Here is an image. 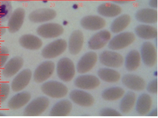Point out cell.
Returning a JSON list of instances; mask_svg holds the SVG:
<instances>
[{
  "label": "cell",
  "instance_id": "1",
  "mask_svg": "<svg viewBox=\"0 0 158 118\" xmlns=\"http://www.w3.org/2000/svg\"><path fill=\"white\" fill-rule=\"evenodd\" d=\"M43 93L52 98L61 99L67 95L68 89L64 84L57 81L45 82L41 86Z\"/></svg>",
  "mask_w": 158,
  "mask_h": 118
},
{
  "label": "cell",
  "instance_id": "2",
  "mask_svg": "<svg viewBox=\"0 0 158 118\" xmlns=\"http://www.w3.org/2000/svg\"><path fill=\"white\" fill-rule=\"evenodd\" d=\"M49 99L44 96L37 97L29 103L24 109V115L27 116H37L42 115L48 108Z\"/></svg>",
  "mask_w": 158,
  "mask_h": 118
},
{
  "label": "cell",
  "instance_id": "3",
  "mask_svg": "<svg viewBox=\"0 0 158 118\" xmlns=\"http://www.w3.org/2000/svg\"><path fill=\"white\" fill-rule=\"evenodd\" d=\"M58 77L64 82L71 81L75 75V67L72 60L68 58H62L57 64Z\"/></svg>",
  "mask_w": 158,
  "mask_h": 118
},
{
  "label": "cell",
  "instance_id": "4",
  "mask_svg": "<svg viewBox=\"0 0 158 118\" xmlns=\"http://www.w3.org/2000/svg\"><path fill=\"white\" fill-rule=\"evenodd\" d=\"M67 48L66 41L59 39L47 44L42 51V55L45 59L55 58L65 52Z\"/></svg>",
  "mask_w": 158,
  "mask_h": 118
},
{
  "label": "cell",
  "instance_id": "5",
  "mask_svg": "<svg viewBox=\"0 0 158 118\" xmlns=\"http://www.w3.org/2000/svg\"><path fill=\"white\" fill-rule=\"evenodd\" d=\"M133 33L126 32L118 34L109 41L108 48L113 51L121 50L132 44L135 40Z\"/></svg>",
  "mask_w": 158,
  "mask_h": 118
},
{
  "label": "cell",
  "instance_id": "6",
  "mask_svg": "<svg viewBox=\"0 0 158 118\" xmlns=\"http://www.w3.org/2000/svg\"><path fill=\"white\" fill-rule=\"evenodd\" d=\"M64 32L63 26L56 23H48L39 26L36 30L37 34L44 39L56 38L61 36Z\"/></svg>",
  "mask_w": 158,
  "mask_h": 118
},
{
  "label": "cell",
  "instance_id": "7",
  "mask_svg": "<svg viewBox=\"0 0 158 118\" xmlns=\"http://www.w3.org/2000/svg\"><path fill=\"white\" fill-rule=\"evenodd\" d=\"M55 69V65L51 61H46L41 63L34 72V81L37 83H42L47 81L53 74Z\"/></svg>",
  "mask_w": 158,
  "mask_h": 118
},
{
  "label": "cell",
  "instance_id": "8",
  "mask_svg": "<svg viewBox=\"0 0 158 118\" xmlns=\"http://www.w3.org/2000/svg\"><path fill=\"white\" fill-rule=\"evenodd\" d=\"M26 17L25 10L23 8H16L12 12L8 20L7 29L11 33H15L22 28Z\"/></svg>",
  "mask_w": 158,
  "mask_h": 118
},
{
  "label": "cell",
  "instance_id": "9",
  "mask_svg": "<svg viewBox=\"0 0 158 118\" xmlns=\"http://www.w3.org/2000/svg\"><path fill=\"white\" fill-rule=\"evenodd\" d=\"M100 61L104 66L110 68H119L124 63L122 55L118 52L110 51H104L100 55Z\"/></svg>",
  "mask_w": 158,
  "mask_h": 118
},
{
  "label": "cell",
  "instance_id": "10",
  "mask_svg": "<svg viewBox=\"0 0 158 118\" xmlns=\"http://www.w3.org/2000/svg\"><path fill=\"white\" fill-rule=\"evenodd\" d=\"M141 58L145 65L153 67L158 60V54L155 46L150 42H146L142 46Z\"/></svg>",
  "mask_w": 158,
  "mask_h": 118
},
{
  "label": "cell",
  "instance_id": "11",
  "mask_svg": "<svg viewBox=\"0 0 158 118\" xmlns=\"http://www.w3.org/2000/svg\"><path fill=\"white\" fill-rule=\"evenodd\" d=\"M56 15V11L53 9L44 8L32 11L29 15V19L33 23H42L53 20Z\"/></svg>",
  "mask_w": 158,
  "mask_h": 118
},
{
  "label": "cell",
  "instance_id": "12",
  "mask_svg": "<svg viewBox=\"0 0 158 118\" xmlns=\"http://www.w3.org/2000/svg\"><path fill=\"white\" fill-rule=\"evenodd\" d=\"M111 37L110 32L107 30H101L94 35L88 42V47L92 50H99L108 44Z\"/></svg>",
  "mask_w": 158,
  "mask_h": 118
},
{
  "label": "cell",
  "instance_id": "13",
  "mask_svg": "<svg viewBox=\"0 0 158 118\" xmlns=\"http://www.w3.org/2000/svg\"><path fill=\"white\" fill-rule=\"evenodd\" d=\"M31 78V71L30 69H24L14 78L11 84V88L15 92L21 91L29 85Z\"/></svg>",
  "mask_w": 158,
  "mask_h": 118
},
{
  "label": "cell",
  "instance_id": "14",
  "mask_svg": "<svg viewBox=\"0 0 158 118\" xmlns=\"http://www.w3.org/2000/svg\"><path fill=\"white\" fill-rule=\"evenodd\" d=\"M24 65V60L21 57H15L10 59L3 66L2 75L6 78H10L17 74Z\"/></svg>",
  "mask_w": 158,
  "mask_h": 118
},
{
  "label": "cell",
  "instance_id": "15",
  "mask_svg": "<svg viewBox=\"0 0 158 118\" xmlns=\"http://www.w3.org/2000/svg\"><path fill=\"white\" fill-rule=\"evenodd\" d=\"M98 57L95 52H88L84 54L79 59L77 70L79 74H85L90 71L95 65Z\"/></svg>",
  "mask_w": 158,
  "mask_h": 118
},
{
  "label": "cell",
  "instance_id": "16",
  "mask_svg": "<svg viewBox=\"0 0 158 118\" xmlns=\"http://www.w3.org/2000/svg\"><path fill=\"white\" fill-rule=\"evenodd\" d=\"M69 98L73 103L82 107H90L95 102L91 94L80 90H74L69 94Z\"/></svg>",
  "mask_w": 158,
  "mask_h": 118
},
{
  "label": "cell",
  "instance_id": "17",
  "mask_svg": "<svg viewBox=\"0 0 158 118\" xmlns=\"http://www.w3.org/2000/svg\"><path fill=\"white\" fill-rule=\"evenodd\" d=\"M81 25L85 29L95 31L103 29L106 25V22L98 15H87L82 19Z\"/></svg>",
  "mask_w": 158,
  "mask_h": 118
},
{
  "label": "cell",
  "instance_id": "18",
  "mask_svg": "<svg viewBox=\"0 0 158 118\" xmlns=\"http://www.w3.org/2000/svg\"><path fill=\"white\" fill-rule=\"evenodd\" d=\"M75 86L82 90H93L100 85V81L93 75H82L78 77L74 81Z\"/></svg>",
  "mask_w": 158,
  "mask_h": 118
},
{
  "label": "cell",
  "instance_id": "19",
  "mask_svg": "<svg viewBox=\"0 0 158 118\" xmlns=\"http://www.w3.org/2000/svg\"><path fill=\"white\" fill-rule=\"evenodd\" d=\"M123 85L131 90L140 91L146 87V82L143 78L135 74H126L122 78Z\"/></svg>",
  "mask_w": 158,
  "mask_h": 118
},
{
  "label": "cell",
  "instance_id": "20",
  "mask_svg": "<svg viewBox=\"0 0 158 118\" xmlns=\"http://www.w3.org/2000/svg\"><path fill=\"white\" fill-rule=\"evenodd\" d=\"M84 42V36L83 33L77 30L72 32L69 39L68 49L71 54L75 55L81 51Z\"/></svg>",
  "mask_w": 158,
  "mask_h": 118
},
{
  "label": "cell",
  "instance_id": "21",
  "mask_svg": "<svg viewBox=\"0 0 158 118\" xmlns=\"http://www.w3.org/2000/svg\"><path fill=\"white\" fill-rule=\"evenodd\" d=\"M31 94L28 91H22L13 96L7 104L8 108L11 110L20 109L29 103Z\"/></svg>",
  "mask_w": 158,
  "mask_h": 118
},
{
  "label": "cell",
  "instance_id": "22",
  "mask_svg": "<svg viewBox=\"0 0 158 118\" xmlns=\"http://www.w3.org/2000/svg\"><path fill=\"white\" fill-rule=\"evenodd\" d=\"M19 44L23 48L29 50H38L43 45V42L40 38L33 35L26 34L19 39Z\"/></svg>",
  "mask_w": 158,
  "mask_h": 118
},
{
  "label": "cell",
  "instance_id": "23",
  "mask_svg": "<svg viewBox=\"0 0 158 118\" xmlns=\"http://www.w3.org/2000/svg\"><path fill=\"white\" fill-rule=\"evenodd\" d=\"M158 11L152 8L140 9L135 15L138 22L146 24H155L158 22Z\"/></svg>",
  "mask_w": 158,
  "mask_h": 118
},
{
  "label": "cell",
  "instance_id": "24",
  "mask_svg": "<svg viewBox=\"0 0 158 118\" xmlns=\"http://www.w3.org/2000/svg\"><path fill=\"white\" fill-rule=\"evenodd\" d=\"M72 104L68 100H62L55 104L50 111L52 116H66L72 111Z\"/></svg>",
  "mask_w": 158,
  "mask_h": 118
},
{
  "label": "cell",
  "instance_id": "25",
  "mask_svg": "<svg viewBox=\"0 0 158 118\" xmlns=\"http://www.w3.org/2000/svg\"><path fill=\"white\" fill-rule=\"evenodd\" d=\"M97 11L99 15L106 17H114L120 15L122 10L119 6L113 3L106 2L98 6Z\"/></svg>",
  "mask_w": 158,
  "mask_h": 118
},
{
  "label": "cell",
  "instance_id": "26",
  "mask_svg": "<svg viewBox=\"0 0 158 118\" xmlns=\"http://www.w3.org/2000/svg\"><path fill=\"white\" fill-rule=\"evenodd\" d=\"M152 99L151 96L143 93L138 97L136 103V112L140 115H146L151 110Z\"/></svg>",
  "mask_w": 158,
  "mask_h": 118
},
{
  "label": "cell",
  "instance_id": "27",
  "mask_svg": "<svg viewBox=\"0 0 158 118\" xmlns=\"http://www.w3.org/2000/svg\"><path fill=\"white\" fill-rule=\"evenodd\" d=\"M137 36L145 40H151L158 37V30L150 25L140 24L135 28Z\"/></svg>",
  "mask_w": 158,
  "mask_h": 118
},
{
  "label": "cell",
  "instance_id": "28",
  "mask_svg": "<svg viewBox=\"0 0 158 118\" xmlns=\"http://www.w3.org/2000/svg\"><path fill=\"white\" fill-rule=\"evenodd\" d=\"M141 62V56L136 50H132L127 55L125 61L126 70L130 71H134L139 67Z\"/></svg>",
  "mask_w": 158,
  "mask_h": 118
},
{
  "label": "cell",
  "instance_id": "29",
  "mask_svg": "<svg viewBox=\"0 0 158 118\" xmlns=\"http://www.w3.org/2000/svg\"><path fill=\"white\" fill-rule=\"evenodd\" d=\"M131 22L129 15H123L117 17L111 25V30L114 33H119L126 29Z\"/></svg>",
  "mask_w": 158,
  "mask_h": 118
},
{
  "label": "cell",
  "instance_id": "30",
  "mask_svg": "<svg viewBox=\"0 0 158 118\" xmlns=\"http://www.w3.org/2000/svg\"><path fill=\"white\" fill-rule=\"evenodd\" d=\"M136 95L133 91H129L123 97L120 103V110L123 113L126 114L131 111L135 104Z\"/></svg>",
  "mask_w": 158,
  "mask_h": 118
},
{
  "label": "cell",
  "instance_id": "31",
  "mask_svg": "<svg viewBox=\"0 0 158 118\" xmlns=\"http://www.w3.org/2000/svg\"><path fill=\"white\" fill-rule=\"evenodd\" d=\"M97 74L101 80L110 83L117 82L121 78L120 74L118 71L110 68H101Z\"/></svg>",
  "mask_w": 158,
  "mask_h": 118
},
{
  "label": "cell",
  "instance_id": "32",
  "mask_svg": "<svg viewBox=\"0 0 158 118\" xmlns=\"http://www.w3.org/2000/svg\"><path fill=\"white\" fill-rule=\"evenodd\" d=\"M124 93L125 91L122 87H110L102 91V97L106 101H115L123 97Z\"/></svg>",
  "mask_w": 158,
  "mask_h": 118
},
{
  "label": "cell",
  "instance_id": "33",
  "mask_svg": "<svg viewBox=\"0 0 158 118\" xmlns=\"http://www.w3.org/2000/svg\"><path fill=\"white\" fill-rule=\"evenodd\" d=\"M13 12L11 0H0V24L7 21Z\"/></svg>",
  "mask_w": 158,
  "mask_h": 118
},
{
  "label": "cell",
  "instance_id": "34",
  "mask_svg": "<svg viewBox=\"0 0 158 118\" xmlns=\"http://www.w3.org/2000/svg\"><path fill=\"white\" fill-rule=\"evenodd\" d=\"M10 93V86L6 82H0V104L3 103Z\"/></svg>",
  "mask_w": 158,
  "mask_h": 118
},
{
  "label": "cell",
  "instance_id": "35",
  "mask_svg": "<svg viewBox=\"0 0 158 118\" xmlns=\"http://www.w3.org/2000/svg\"><path fill=\"white\" fill-rule=\"evenodd\" d=\"M9 50L6 46H0V69L2 68L9 58Z\"/></svg>",
  "mask_w": 158,
  "mask_h": 118
},
{
  "label": "cell",
  "instance_id": "36",
  "mask_svg": "<svg viewBox=\"0 0 158 118\" xmlns=\"http://www.w3.org/2000/svg\"><path fill=\"white\" fill-rule=\"evenodd\" d=\"M100 115L101 116H122V115L112 108H104L100 112Z\"/></svg>",
  "mask_w": 158,
  "mask_h": 118
},
{
  "label": "cell",
  "instance_id": "37",
  "mask_svg": "<svg viewBox=\"0 0 158 118\" xmlns=\"http://www.w3.org/2000/svg\"><path fill=\"white\" fill-rule=\"evenodd\" d=\"M147 90L151 94L158 93V79H154L148 84Z\"/></svg>",
  "mask_w": 158,
  "mask_h": 118
},
{
  "label": "cell",
  "instance_id": "38",
  "mask_svg": "<svg viewBox=\"0 0 158 118\" xmlns=\"http://www.w3.org/2000/svg\"><path fill=\"white\" fill-rule=\"evenodd\" d=\"M6 30H7V27L4 25L0 24V37L3 36L6 33Z\"/></svg>",
  "mask_w": 158,
  "mask_h": 118
},
{
  "label": "cell",
  "instance_id": "39",
  "mask_svg": "<svg viewBox=\"0 0 158 118\" xmlns=\"http://www.w3.org/2000/svg\"><path fill=\"white\" fill-rule=\"evenodd\" d=\"M149 6L151 7L157 8H158V0H150Z\"/></svg>",
  "mask_w": 158,
  "mask_h": 118
},
{
  "label": "cell",
  "instance_id": "40",
  "mask_svg": "<svg viewBox=\"0 0 158 118\" xmlns=\"http://www.w3.org/2000/svg\"><path fill=\"white\" fill-rule=\"evenodd\" d=\"M111 1L117 4H127L130 2L131 0H111Z\"/></svg>",
  "mask_w": 158,
  "mask_h": 118
},
{
  "label": "cell",
  "instance_id": "41",
  "mask_svg": "<svg viewBox=\"0 0 158 118\" xmlns=\"http://www.w3.org/2000/svg\"><path fill=\"white\" fill-rule=\"evenodd\" d=\"M149 116H158V109H155L154 111H152L150 113Z\"/></svg>",
  "mask_w": 158,
  "mask_h": 118
},
{
  "label": "cell",
  "instance_id": "42",
  "mask_svg": "<svg viewBox=\"0 0 158 118\" xmlns=\"http://www.w3.org/2000/svg\"><path fill=\"white\" fill-rule=\"evenodd\" d=\"M17 1H20V2H24V1H31V0H15Z\"/></svg>",
  "mask_w": 158,
  "mask_h": 118
},
{
  "label": "cell",
  "instance_id": "43",
  "mask_svg": "<svg viewBox=\"0 0 158 118\" xmlns=\"http://www.w3.org/2000/svg\"><path fill=\"white\" fill-rule=\"evenodd\" d=\"M5 115H5L4 113L0 112V116H4Z\"/></svg>",
  "mask_w": 158,
  "mask_h": 118
}]
</instances>
